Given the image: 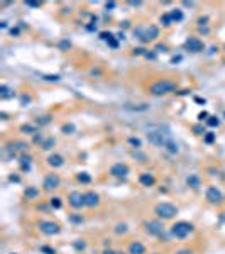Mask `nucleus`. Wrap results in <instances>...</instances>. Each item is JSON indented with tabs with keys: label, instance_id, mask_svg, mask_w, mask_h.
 <instances>
[{
	"label": "nucleus",
	"instance_id": "obj_51",
	"mask_svg": "<svg viewBox=\"0 0 225 254\" xmlns=\"http://www.w3.org/2000/svg\"><path fill=\"white\" fill-rule=\"evenodd\" d=\"M178 61H181V56H176V58H173V63H178Z\"/></svg>",
	"mask_w": 225,
	"mask_h": 254
},
{
	"label": "nucleus",
	"instance_id": "obj_48",
	"mask_svg": "<svg viewBox=\"0 0 225 254\" xmlns=\"http://www.w3.org/2000/svg\"><path fill=\"white\" fill-rule=\"evenodd\" d=\"M108 44H110L112 47H117V46H119V43H117L115 39H112V41H108Z\"/></svg>",
	"mask_w": 225,
	"mask_h": 254
},
{
	"label": "nucleus",
	"instance_id": "obj_55",
	"mask_svg": "<svg viewBox=\"0 0 225 254\" xmlns=\"http://www.w3.org/2000/svg\"><path fill=\"white\" fill-rule=\"evenodd\" d=\"M115 254H124V252H120V251H119V252H115Z\"/></svg>",
	"mask_w": 225,
	"mask_h": 254
},
{
	"label": "nucleus",
	"instance_id": "obj_5",
	"mask_svg": "<svg viewBox=\"0 0 225 254\" xmlns=\"http://www.w3.org/2000/svg\"><path fill=\"white\" fill-rule=\"evenodd\" d=\"M59 176L56 175V173H49V175H46L44 176V181H43V186L46 191H53V190H56L58 186H59Z\"/></svg>",
	"mask_w": 225,
	"mask_h": 254
},
{
	"label": "nucleus",
	"instance_id": "obj_40",
	"mask_svg": "<svg viewBox=\"0 0 225 254\" xmlns=\"http://www.w3.org/2000/svg\"><path fill=\"white\" fill-rule=\"evenodd\" d=\"M134 158H137L139 161H146V154H142V153H134Z\"/></svg>",
	"mask_w": 225,
	"mask_h": 254
},
{
	"label": "nucleus",
	"instance_id": "obj_3",
	"mask_svg": "<svg viewBox=\"0 0 225 254\" xmlns=\"http://www.w3.org/2000/svg\"><path fill=\"white\" fill-rule=\"evenodd\" d=\"M190 232H193V225L190 222H176V224L171 227V234L174 237H178V239H185Z\"/></svg>",
	"mask_w": 225,
	"mask_h": 254
},
{
	"label": "nucleus",
	"instance_id": "obj_2",
	"mask_svg": "<svg viewBox=\"0 0 225 254\" xmlns=\"http://www.w3.org/2000/svg\"><path fill=\"white\" fill-rule=\"evenodd\" d=\"M154 214L157 215V219L169 220V219H173V217L178 214V207L173 205V203L162 202V203H157L156 207H154Z\"/></svg>",
	"mask_w": 225,
	"mask_h": 254
},
{
	"label": "nucleus",
	"instance_id": "obj_10",
	"mask_svg": "<svg viewBox=\"0 0 225 254\" xmlns=\"http://www.w3.org/2000/svg\"><path fill=\"white\" fill-rule=\"evenodd\" d=\"M185 47H186L188 51H191V53H200V51H203L205 49L203 43H201L198 37H188L186 43H185Z\"/></svg>",
	"mask_w": 225,
	"mask_h": 254
},
{
	"label": "nucleus",
	"instance_id": "obj_46",
	"mask_svg": "<svg viewBox=\"0 0 225 254\" xmlns=\"http://www.w3.org/2000/svg\"><path fill=\"white\" fill-rule=\"evenodd\" d=\"M26 5H29V7H39L41 4H37V2H26Z\"/></svg>",
	"mask_w": 225,
	"mask_h": 254
},
{
	"label": "nucleus",
	"instance_id": "obj_6",
	"mask_svg": "<svg viewBox=\"0 0 225 254\" xmlns=\"http://www.w3.org/2000/svg\"><path fill=\"white\" fill-rule=\"evenodd\" d=\"M39 229L46 236H54V234L59 232V225L56 224V222H51V220H41L39 222Z\"/></svg>",
	"mask_w": 225,
	"mask_h": 254
},
{
	"label": "nucleus",
	"instance_id": "obj_12",
	"mask_svg": "<svg viewBox=\"0 0 225 254\" xmlns=\"http://www.w3.org/2000/svg\"><path fill=\"white\" fill-rule=\"evenodd\" d=\"M98 203H100V197L95 191H86L85 193V207L93 208V207H97Z\"/></svg>",
	"mask_w": 225,
	"mask_h": 254
},
{
	"label": "nucleus",
	"instance_id": "obj_14",
	"mask_svg": "<svg viewBox=\"0 0 225 254\" xmlns=\"http://www.w3.org/2000/svg\"><path fill=\"white\" fill-rule=\"evenodd\" d=\"M139 183L142 186H153L154 183H156V178H154V175H151V173H142L139 176Z\"/></svg>",
	"mask_w": 225,
	"mask_h": 254
},
{
	"label": "nucleus",
	"instance_id": "obj_52",
	"mask_svg": "<svg viewBox=\"0 0 225 254\" xmlns=\"http://www.w3.org/2000/svg\"><path fill=\"white\" fill-rule=\"evenodd\" d=\"M117 39H120V41H122V39H124V32H119V34H117Z\"/></svg>",
	"mask_w": 225,
	"mask_h": 254
},
{
	"label": "nucleus",
	"instance_id": "obj_45",
	"mask_svg": "<svg viewBox=\"0 0 225 254\" xmlns=\"http://www.w3.org/2000/svg\"><path fill=\"white\" fill-rule=\"evenodd\" d=\"M176 254H193V252H191L190 249H179V251H178V252H176Z\"/></svg>",
	"mask_w": 225,
	"mask_h": 254
},
{
	"label": "nucleus",
	"instance_id": "obj_28",
	"mask_svg": "<svg viewBox=\"0 0 225 254\" xmlns=\"http://www.w3.org/2000/svg\"><path fill=\"white\" fill-rule=\"evenodd\" d=\"M161 24L162 26H171V24H173L171 14H164V15H161Z\"/></svg>",
	"mask_w": 225,
	"mask_h": 254
},
{
	"label": "nucleus",
	"instance_id": "obj_42",
	"mask_svg": "<svg viewBox=\"0 0 225 254\" xmlns=\"http://www.w3.org/2000/svg\"><path fill=\"white\" fill-rule=\"evenodd\" d=\"M41 251H43V252H47V254H54V251H53L51 247H47V246H43V247H41Z\"/></svg>",
	"mask_w": 225,
	"mask_h": 254
},
{
	"label": "nucleus",
	"instance_id": "obj_39",
	"mask_svg": "<svg viewBox=\"0 0 225 254\" xmlns=\"http://www.w3.org/2000/svg\"><path fill=\"white\" fill-rule=\"evenodd\" d=\"M156 51L157 53H166V51H168V46H166V44H157Z\"/></svg>",
	"mask_w": 225,
	"mask_h": 254
},
{
	"label": "nucleus",
	"instance_id": "obj_17",
	"mask_svg": "<svg viewBox=\"0 0 225 254\" xmlns=\"http://www.w3.org/2000/svg\"><path fill=\"white\" fill-rule=\"evenodd\" d=\"M186 183L188 186H191V188H200V185H201V180H200L198 175H190V176L186 178Z\"/></svg>",
	"mask_w": 225,
	"mask_h": 254
},
{
	"label": "nucleus",
	"instance_id": "obj_16",
	"mask_svg": "<svg viewBox=\"0 0 225 254\" xmlns=\"http://www.w3.org/2000/svg\"><path fill=\"white\" fill-rule=\"evenodd\" d=\"M144 252H146V247L140 242H132L129 246V254H144Z\"/></svg>",
	"mask_w": 225,
	"mask_h": 254
},
{
	"label": "nucleus",
	"instance_id": "obj_56",
	"mask_svg": "<svg viewBox=\"0 0 225 254\" xmlns=\"http://www.w3.org/2000/svg\"><path fill=\"white\" fill-rule=\"evenodd\" d=\"M154 254H156V252H154Z\"/></svg>",
	"mask_w": 225,
	"mask_h": 254
},
{
	"label": "nucleus",
	"instance_id": "obj_49",
	"mask_svg": "<svg viewBox=\"0 0 225 254\" xmlns=\"http://www.w3.org/2000/svg\"><path fill=\"white\" fill-rule=\"evenodd\" d=\"M114 7H115L114 2H110V4H107V5H105V9H107V10H108V9H114Z\"/></svg>",
	"mask_w": 225,
	"mask_h": 254
},
{
	"label": "nucleus",
	"instance_id": "obj_4",
	"mask_svg": "<svg viewBox=\"0 0 225 254\" xmlns=\"http://www.w3.org/2000/svg\"><path fill=\"white\" fill-rule=\"evenodd\" d=\"M147 141L153 144V146H157V147H164L166 142L169 141V139H166L164 136H162L161 130H151V132H147Z\"/></svg>",
	"mask_w": 225,
	"mask_h": 254
},
{
	"label": "nucleus",
	"instance_id": "obj_32",
	"mask_svg": "<svg viewBox=\"0 0 225 254\" xmlns=\"http://www.w3.org/2000/svg\"><path fill=\"white\" fill-rule=\"evenodd\" d=\"M205 142H207V144H212L213 141H215V134L213 132H205Z\"/></svg>",
	"mask_w": 225,
	"mask_h": 254
},
{
	"label": "nucleus",
	"instance_id": "obj_36",
	"mask_svg": "<svg viewBox=\"0 0 225 254\" xmlns=\"http://www.w3.org/2000/svg\"><path fill=\"white\" fill-rule=\"evenodd\" d=\"M193 130H195V134H198V136H201V134L205 136V129L201 127V125H195V127H193Z\"/></svg>",
	"mask_w": 225,
	"mask_h": 254
},
{
	"label": "nucleus",
	"instance_id": "obj_29",
	"mask_svg": "<svg viewBox=\"0 0 225 254\" xmlns=\"http://www.w3.org/2000/svg\"><path fill=\"white\" fill-rule=\"evenodd\" d=\"M51 207L53 208H61V205H63V202H61V198H58V197H54V198H51Z\"/></svg>",
	"mask_w": 225,
	"mask_h": 254
},
{
	"label": "nucleus",
	"instance_id": "obj_43",
	"mask_svg": "<svg viewBox=\"0 0 225 254\" xmlns=\"http://www.w3.org/2000/svg\"><path fill=\"white\" fill-rule=\"evenodd\" d=\"M134 54H146V49L144 47H136V49H134Z\"/></svg>",
	"mask_w": 225,
	"mask_h": 254
},
{
	"label": "nucleus",
	"instance_id": "obj_50",
	"mask_svg": "<svg viewBox=\"0 0 225 254\" xmlns=\"http://www.w3.org/2000/svg\"><path fill=\"white\" fill-rule=\"evenodd\" d=\"M10 34H12V36H17V34H19V29H10Z\"/></svg>",
	"mask_w": 225,
	"mask_h": 254
},
{
	"label": "nucleus",
	"instance_id": "obj_21",
	"mask_svg": "<svg viewBox=\"0 0 225 254\" xmlns=\"http://www.w3.org/2000/svg\"><path fill=\"white\" fill-rule=\"evenodd\" d=\"M37 195H39V190L36 188V186H29V188L26 190V197L27 198H32V200H34V198H37Z\"/></svg>",
	"mask_w": 225,
	"mask_h": 254
},
{
	"label": "nucleus",
	"instance_id": "obj_54",
	"mask_svg": "<svg viewBox=\"0 0 225 254\" xmlns=\"http://www.w3.org/2000/svg\"><path fill=\"white\" fill-rule=\"evenodd\" d=\"M103 254H115V251H105Z\"/></svg>",
	"mask_w": 225,
	"mask_h": 254
},
{
	"label": "nucleus",
	"instance_id": "obj_31",
	"mask_svg": "<svg viewBox=\"0 0 225 254\" xmlns=\"http://www.w3.org/2000/svg\"><path fill=\"white\" fill-rule=\"evenodd\" d=\"M73 246H75V249L76 251H83L86 247V244H85V241H80V239H78V241H75L73 242Z\"/></svg>",
	"mask_w": 225,
	"mask_h": 254
},
{
	"label": "nucleus",
	"instance_id": "obj_25",
	"mask_svg": "<svg viewBox=\"0 0 225 254\" xmlns=\"http://www.w3.org/2000/svg\"><path fill=\"white\" fill-rule=\"evenodd\" d=\"M21 130L24 134H37V127H36V125H22L21 127Z\"/></svg>",
	"mask_w": 225,
	"mask_h": 254
},
{
	"label": "nucleus",
	"instance_id": "obj_44",
	"mask_svg": "<svg viewBox=\"0 0 225 254\" xmlns=\"http://www.w3.org/2000/svg\"><path fill=\"white\" fill-rule=\"evenodd\" d=\"M59 46H61V49H66V47H69V43H68V41H61Z\"/></svg>",
	"mask_w": 225,
	"mask_h": 254
},
{
	"label": "nucleus",
	"instance_id": "obj_20",
	"mask_svg": "<svg viewBox=\"0 0 225 254\" xmlns=\"http://www.w3.org/2000/svg\"><path fill=\"white\" fill-rule=\"evenodd\" d=\"M54 144H56V139L54 137H47V139H44V142L41 144V146H43L44 151H49V149L54 147Z\"/></svg>",
	"mask_w": 225,
	"mask_h": 254
},
{
	"label": "nucleus",
	"instance_id": "obj_35",
	"mask_svg": "<svg viewBox=\"0 0 225 254\" xmlns=\"http://www.w3.org/2000/svg\"><path fill=\"white\" fill-rule=\"evenodd\" d=\"M69 220L75 222V224H81V222H83V217H81V215H75V214H73V215L69 217Z\"/></svg>",
	"mask_w": 225,
	"mask_h": 254
},
{
	"label": "nucleus",
	"instance_id": "obj_30",
	"mask_svg": "<svg viewBox=\"0 0 225 254\" xmlns=\"http://www.w3.org/2000/svg\"><path fill=\"white\" fill-rule=\"evenodd\" d=\"M49 122H51V117H49V115L37 117V124H39V125H46V124H49Z\"/></svg>",
	"mask_w": 225,
	"mask_h": 254
},
{
	"label": "nucleus",
	"instance_id": "obj_18",
	"mask_svg": "<svg viewBox=\"0 0 225 254\" xmlns=\"http://www.w3.org/2000/svg\"><path fill=\"white\" fill-rule=\"evenodd\" d=\"M31 163H32V158L31 156H22L21 158V168L24 171H29L31 169Z\"/></svg>",
	"mask_w": 225,
	"mask_h": 254
},
{
	"label": "nucleus",
	"instance_id": "obj_22",
	"mask_svg": "<svg viewBox=\"0 0 225 254\" xmlns=\"http://www.w3.org/2000/svg\"><path fill=\"white\" fill-rule=\"evenodd\" d=\"M129 144H130V147H134V149H140L142 147V141H140L139 137H129Z\"/></svg>",
	"mask_w": 225,
	"mask_h": 254
},
{
	"label": "nucleus",
	"instance_id": "obj_47",
	"mask_svg": "<svg viewBox=\"0 0 225 254\" xmlns=\"http://www.w3.org/2000/svg\"><path fill=\"white\" fill-rule=\"evenodd\" d=\"M144 56H146V58H149V59H154V58H156V54H154V53H146Z\"/></svg>",
	"mask_w": 225,
	"mask_h": 254
},
{
	"label": "nucleus",
	"instance_id": "obj_34",
	"mask_svg": "<svg viewBox=\"0 0 225 254\" xmlns=\"http://www.w3.org/2000/svg\"><path fill=\"white\" fill-rule=\"evenodd\" d=\"M100 39H103V41H107V43H108V41H112V39H114V34H110V32H102V34H100Z\"/></svg>",
	"mask_w": 225,
	"mask_h": 254
},
{
	"label": "nucleus",
	"instance_id": "obj_26",
	"mask_svg": "<svg viewBox=\"0 0 225 254\" xmlns=\"http://www.w3.org/2000/svg\"><path fill=\"white\" fill-rule=\"evenodd\" d=\"M61 130H63V134H75L76 132V127L69 122V124H64L63 127H61Z\"/></svg>",
	"mask_w": 225,
	"mask_h": 254
},
{
	"label": "nucleus",
	"instance_id": "obj_11",
	"mask_svg": "<svg viewBox=\"0 0 225 254\" xmlns=\"http://www.w3.org/2000/svg\"><path fill=\"white\" fill-rule=\"evenodd\" d=\"M146 230H147V234H151V236H161L164 229H162L161 222L151 220V222H146Z\"/></svg>",
	"mask_w": 225,
	"mask_h": 254
},
{
	"label": "nucleus",
	"instance_id": "obj_8",
	"mask_svg": "<svg viewBox=\"0 0 225 254\" xmlns=\"http://www.w3.org/2000/svg\"><path fill=\"white\" fill-rule=\"evenodd\" d=\"M110 175L115 178H125L129 175V166L124 163H115L110 166Z\"/></svg>",
	"mask_w": 225,
	"mask_h": 254
},
{
	"label": "nucleus",
	"instance_id": "obj_1",
	"mask_svg": "<svg viewBox=\"0 0 225 254\" xmlns=\"http://www.w3.org/2000/svg\"><path fill=\"white\" fill-rule=\"evenodd\" d=\"M178 88V85L171 80H159V82H154L153 85L149 86V92L153 95H166V93H171Z\"/></svg>",
	"mask_w": 225,
	"mask_h": 254
},
{
	"label": "nucleus",
	"instance_id": "obj_7",
	"mask_svg": "<svg viewBox=\"0 0 225 254\" xmlns=\"http://www.w3.org/2000/svg\"><path fill=\"white\" fill-rule=\"evenodd\" d=\"M68 203L73 208H81L85 207V193H80V191H71L68 197Z\"/></svg>",
	"mask_w": 225,
	"mask_h": 254
},
{
	"label": "nucleus",
	"instance_id": "obj_38",
	"mask_svg": "<svg viewBox=\"0 0 225 254\" xmlns=\"http://www.w3.org/2000/svg\"><path fill=\"white\" fill-rule=\"evenodd\" d=\"M44 80H49V82H58V80H59V75H47V76H44Z\"/></svg>",
	"mask_w": 225,
	"mask_h": 254
},
{
	"label": "nucleus",
	"instance_id": "obj_23",
	"mask_svg": "<svg viewBox=\"0 0 225 254\" xmlns=\"http://www.w3.org/2000/svg\"><path fill=\"white\" fill-rule=\"evenodd\" d=\"M171 14V19H173V22L176 21V22H179V21H183V10L181 9H174L173 12H169Z\"/></svg>",
	"mask_w": 225,
	"mask_h": 254
},
{
	"label": "nucleus",
	"instance_id": "obj_33",
	"mask_svg": "<svg viewBox=\"0 0 225 254\" xmlns=\"http://www.w3.org/2000/svg\"><path fill=\"white\" fill-rule=\"evenodd\" d=\"M115 232H117V234H125V232H127V225H125V224H119V225H117V229H115Z\"/></svg>",
	"mask_w": 225,
	"mask_h": 254
},
{
	"label": "nucleus",
	"instance_id": "obj_15",
	"mask_svg": "<svg viewBox=\"0 0 225 254\" xmlns=\"http://www.w3.org/2000/svg\"><path fill=\"white\" fill-rule=\"evenodd\" d=\"M157 36H159V29H157L156 26H149L147 29H146V43H149V41H154Z\"/></svg>",
	"mask_w": 225,
	"mask_h": 254
},
{
	"label": "nucleus",
	"instance_id": "obj_37",
	"mask_svg": "<svg viewBox=\"0 0 225 254\" xmlns=\"http://www.w3.org/2000/svg\"><path fill=\"white\" fill-rule=\"evenodd\" d=\"M0 90H2V95H4V97H5V98H7V97H10V95H12V93H9V88H7V86H5V85H2V86H0Z\"/></svg>",
	"mask_w": 225,
	"mask_h": 254
},
{
	"label": "nucleus",
	"instance_id": "obj_9",
	"mask_svg": "<svg viewBox=\"0 0 225 254\" xmlns=\"http://www.w3.org/2000/svg\"><path fill=\"white\" fill-rule=\"evenodd\" d=\"M207 200L210 203H220L223 200V193L217 186H208L207 188Z\"/></svg>",
	"mask_w": 225,
	"mask_h": 254
},
{
	"label": "nucleus",
	"instance_id": "obj_13",
	"mask_svg": "<svg viewBox=\"0 0 225 254\" xmlns=\"http://www.w3.org/2000/svg\"><path fill=\"white\" fill-rule=\"evenodd\" d=\"M47 164L51 166V168H61L64 164V159L61 154H51L49 158H47Z\"/></svg>",
	"mask_w": 225,
	"mask_h": 254
},
{
	"label": "nucleus",
	"instance_id": "obj_24",
	"mask_svg": "<svg viewBox=\"0 0 225 254\" xmlns=\"http://www.w3.org/2000/svg\"><path fill=\"white\" fill-rule=\"evenodd\" d=\"M207 125L208 127H218V125H220V119L215 117V115H210L208 117V121H207Z\"/></svg>",
	"mask_w": 225,
	"mask_h": 254
},
{
	"label": "nucleus",
	"instance_id": "obj_53",
	"mask_svg": "<svg viewBox=\"0 0 225 254\" xmlns=\"http://www.w3.org/2000/svg\"><path fill=\"white\" fill-rule=\"evenodd\" d=\"M0 27H2V29H5V27H7V22H5V21L0 22Z\"/></svg>",
	"mask_w": 225,
	"mask_h": 254
},
{
	"label": "nucleus",
	"instance_id": "obj_27",
	"mask_svg": "<svg viewBox=\"0 0 225 254\" xmlns=\"http://www.w3.org/2000/svg\"><path fill=\"white\" fill-rule=\"evenodd\" d=\"M78 181H80V183H85V185H86V183H90V181H92V176H90L88 173L83 171V173H80V175H78Z\"/></svg>",
	"mask_w": 225,
	"mask_h": 254
},
{
	"label": "nucleus",
	"instance_id": "obj_19",
	"mask_svg": "<svg viewBox=\"0 0 225 254\" xmlns=\"http://www.w3.org/2000/svg\"><path fill=\"white\" fill-rule=\"evenodd\" d=\"M164 149L168 151V153H171V154H176V153L179 151V147H178V144H176L174 141H168L166 142V146H164Z\"/></svg>",
	"mask_w": 225,
	"mask_h": 254
},
{
	"label": "nucleus",
	"instance_id": "obj_41",
	"mask_svg": "<svg viewBox=\"0 0 225 254\" xmlns=\"http://www.w3.org/2000/svg\"><path fill=\"white\" fill-rule=\"evenodd\" d=\"M208 117H210V115H208V114L207 112H201V114H200V115H198V119H200V121H201V122H207L208 121Z\"/></svg>",
	"mask_w": 225,
	"mask_h": 254
}]
</instances>
